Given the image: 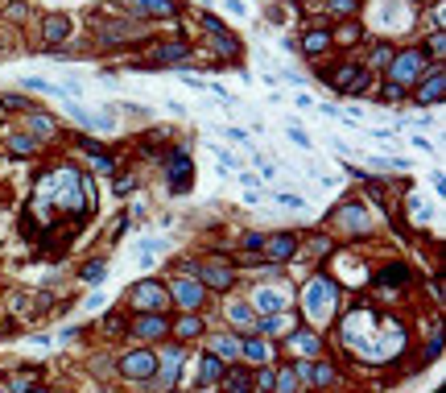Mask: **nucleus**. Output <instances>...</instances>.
Returning <instances> with one entry per match:
<instances>
[{
    "mask_svg": "<svg viewBox=\"0 0 446 393\" xmlns=\"http://www.w3.org/2000/svg\"><path fill=\"white\" fill-rule=\"evenodd\" d=\"M99 331L108 336V340H129V323H124V310L116 306V310H108L103 319H99Z\"/></svg>",
    "mask_w": 446,
    "mask_h": 393,
    "instance_id": "c9c22d12",
    "label": "nucleus"
},
{
    "mask_svg": "<svg viewBox=\"0 0 446 393\" xmlns=\"http://www.w3.org/2000/svg\"><path fill=\"white\" fill-rule=\"evenodd\" d=\"M129 340L157 348L161 340H170V315H133L129 319Z\"/></svg>",
    "mask_w": 446,
    "mask_h": 393,
    "instance_id": "4468645a",
    "label": "nucleus"
},
{
    "mask_svg": "<svg viewBox=\"0 0 446 393\" xmlns=\"http://www.w3.org/2000/svg\"><path fill=\"white\" fill-rule=\"evenodd\" d=\"M261 244H265V232H244L240 244H236V253H261Z\"/></svg>",
    "mask_w": 446,
    "mask_h": 393,
    "instance_id": "de8ad7c7",
    "label": "nucleus"
},
{
    "mask_svg": "<svg viewBox=\"0 0 446 393\" xmlns=\"http://www.w3.org/2000/svg\"><path fill=\"white\" fill-rule=\"evenodd\" d=\"M302 253V232L294 228H277V232H265V244H261V261L277 265V269H289Z\"/></svg>",
    "mask_w": 446,
    "mask_h": 393,
    "instance_id": "9d476101",
    "label": "nucleus"
},
{
    "mask_svg": "<svg viewBox=\"0 0 446 393\" xmlns=\"http://www.w3.org/2000/svg\"><path fill=\"white\" fill-rule=\"evenodd\" d=\"M289 141H294V145H302V149H310V137H306L302 129H294V125H289Z\"/></svg>",
    "mask_w": 446,
    "mask_h": 393,
    "instance_id": "603ef678",
    "label": "nucleus"
},
{
    "mask_svg": "<svg viewBox=\"0 0 446 393\" xmlns=\"http://www.w3.org/2000/svg\"><path fill=\"white\" fill-rule=\"evenodd\" d=\"M405 207H409V216H413L417 228H426V223H430V203H426L422 195H413V191H409V195H405Z\"/></svg>",
    "mask_w": 446,
    "mask_h": 393,
    "instance_id": "58836bf2",
    "label": "nucleus"
},
{
    "mask_svg": "<svg viewBox=\"0 0 446 393\" xmlns=\"http://www.w3.org/2000/svg\"><path fill=\"white\" fill-rule=\"evenodd\" d=\"M4 385H8V393L34 389V385H42V368H38V364H21V368H13V373L4 377Z\"/></svg>",
    "mask_w": 446,
    "mask_h": 393,
    "instance_id": "72a5a7b5",
    "label": "nucleus"
},
{
    "mask_svg": "<svg viewBox=\"0 0 446 393\" xmlns=\"http://www.w3.org/2000/svg\"><path fill=\"white\" fill-rule=\"evenodd\" d=\"M273 393H302V385H298V373H294V364H289V360H285V364H277Z\"/></svg>",
    "mask_w": 446,
    "mask_h": 393,
    "instance_id": "e433bc0d",
    "label": "nucleus"
},
{
    "mask_svg": "<svg viewBox=\"0 0 446 393\" xmlns=\"http://www.w3.org/2000/svg\"><path fill=\"white\" fill-rule=\"evenodd\" d=\"M4 153H8V158H17V162H29V158H38V153H42V141H34L29 132H13V137L4 141Z\"/></svg>",
    "mask_w": 446,
    "mask_h": 393,
    "instance_id": "473e14b6",
    "label": "nucleus"
},
{
    "mask_svg": "<svg viewBox=\"0 0 446 393\" xmlns=\"http://www.w3.org/2000/svg\"><path fill=\"white\" fill-rule=\"evenodd\" d=\"M166 290H170V310H178V315H203L207 303H211V294L203 290V282H194V277H170L166 282Z\"/></svg>",
    "mask_w": 446,
    "mask_h": 393,
    "instance_id": "9b49d317",
    "label": "nucleus"
},
{
    "mask_svg": "<svg viewBox=\"0 0 446 393\" xmlns=\"http://www.w3.org/2000/svg\"><path fill=\"white\" fill-rule=\"evenodd\" d=\"M326 50H331V25H326V21H306V25H302V38H298V54L310 58V62H318Z\"/></svg>",
    "mask_w": 446,
    "mask_h": 393,
    "instance_id": "4be33fe9",
    "label": "nucleus"
},
{
    "mask_svg": "<svg viewBox=\"0 0 446 393\" xmlns=\"http://www.w3.org/2000/svg\"><path fill=\"white\" fill-rule=\"evenodd\" d=\"M21 132H29V137H34V141H54V137H62V129H58V120H54V116H50V112H42V108H29V112H25V129Z\"/></svg>",
    "mask_w": 446,
    "mask_h": 393,
    "instance_id": "a878e982",
    "label": "nucleus"
},
{
    "mask_svg": "<svg viewBox=\"0 0 446 393\" xmlns=\"http://www.w3.org/2000/svg\"><path fill=\"white\" fill-rule=\"evenodd\" d=\"M0 393H8V385H4V377H0Z\"/></svg>",
    "mask_w": 446,
    "mask_h": 393,
    "instance_id": "6e6d98bb",
    "label": "nucleus"
},
{
    "mask_svg": "<svg viewBox=\"0 0 446 393\" xmlns=\"http://www.w3.org/2000/svg\"><path fill=\"white\" fill-rule=\"evenodd\" d=\"M161 182H166V195H190L194 191V158L186 149H166L161 158Z\"/></svg>",
    "mask_w": 446,
    "mask_h": 393,
    "instance_id": "1a4fd4ad",
    "label": "nucleus"
},
{
    "mask_svg": "<svg viewBox=\"0 0 446 393\" xmlns=\"http://www.w3.org/2000/svg\"><path fill=\"white\" fill-rule=\"evenodd\" d=\"M215 393H252V368H244V364H227L220 377V385Z\"/></svg>",
    "mask_w": 446,
    "mask_h": 393,
    "instance_id": "c85d7f7f",
    "label": "nucleus"
},
{
    "mask_svg": "<svg viewBox=\"0 0 446 393\" xmlns=\"http://www.w3.org/2000/svg\"><path fill=\"white\" fill-rule=\"evenodd\" d=\"M339 385H343V373H339L335 356H318V360H310L306 389H314V393H339Z\"/></svg>",
    "mask_w": 446,
    "mask_h": 393,
    "instance_id": "412c9836",
    "label": "nucleus"
},
{
    "mask_svg": "<svg viewBox=\"0 0 446 393\" xmlns=\"http://www.w3.org/2000/svg\"><path fill=\"white\" fill-rule=\"evenodd\" d=\"M203 344H207L203 352H211L223 368H227V364H240V336H231L227 327H207Z\"/></svg>",
    "mask_w": 446,
    "mask_h": 393,
    "instance_id": "aec40b11",
    "label": "nucleus"
},
{
    "mask_svg": "<svg viewBox=\"0 0 446 393\" xmlns=\"http://www.w3.org/2000/svg\"><path fill=\"white\" fill-rule=\"evenodd\" d=\"M21 88H25V91H38V95H58V88H54L50 79H42V75H25V79H21Z\"/></svg>",
    "mask_w": 446,
    "mask_h": 393,
    "instance_id": "c03bdc74",
    "label": "nucleus"
},
{
    "mask_svg": "<svg viewBox=\"0 0 446 393\" xmlns=\"http://www.w3.org/2000/svg\"><path fill=\"white\" fill-rule=\"evenodd\" d=\"M248 306H252L257 315H273V310H285V306H289V294H285V286H257L252 298H248Z\"/></svg>",
    "mask_w": 446,
    "mask_h": 393,
    "instance_id": "393cba45",
    "label": "nucleus"
},
{
    "mask_svg": "<svg viewBox=\"0 0 446 393\" xmlns=\"http://www.w3.org/2000/svg\"><path fill=\"white\" fill-rule=\"evenodd\" d=\"M203 336H207V315H178V319H170V340L182 344V348L203 344Z\"/></svg>",
    "mask_w": 446,
    "mask_h": 393,
    "instance_id": "5701e85b",
    "label": "nucleus"
},
{
    "mask_svg": "<svg viewBox=\"0 0 446 393\" xmlns=\"http://www.w3.org/2000/svg\"><path fill=\"white\" fill-rule=\"evenodd\" d=\"M25 393H54L50 385H34V389H25Z\"/></svg>",
    "mask_w": 446,
    "mask_h": 393,
    "instance_id": "5fc2aeb1",
    "label": "nucleus"
},
{
    "mask_svg": "<svg viewBox=\"0 0 446 393\" xmlns=\"http://www.w3.org/2000/svg\"><path fill=\"white\" fill-rule=\"evenodd\" d=\"M322 223H326L331 232L347 236V240H364V236H372V232H376L372 212H368V203H364V199H343V203L322 219Z\"/></svg>",
    "mask_w": 446,
    "mask_h": 393,
    "instance_id": "7ed1b4c3",
    "label": "nucleus"
},
{
    "mask_svg": "<svg viewBox=\"0 0 446 393\" xmlns=\"http://www.w3.org/2000/svg\"><path fill=\"white\" fill-rule=\"evenodd\" d=\"M273 356H277V344H268L261 336H244V340H240V364H244V368L273 364Z\"/></svg>",
    "mask_w": 446,
    "mask_h": 393,
    "instance_id": "b1692460",
    "label": "nucleus"
},
{
    "mask_svg": "<svg viewBox=\"0 0 446 393\" xmlns=\"http://www.w3.org/2000/svg\"><path fill=\"white\" fill-rule=\"evenodd\" d=\"M190 17H194V25H199L203 34H220V29H227L215 13H190Z\"/></svg>",
    "mask_w": 446,
    "mask_h": 393,
    "instance_id": "a18cd8bd",
    "label": "nucleus"
},
{
    "mask_svg": "<svg viewBox=\"0 0 446 393\" xmlns=\"http://www.w3.org/2000/svg\"><path fill=\"white\" fill-rule=\"evenodd\" d=\"M331 249H335V244H331V236H322V232H318V236L310 240V261H326V257H331Z\"/></svg>",
    "mask_w": 446,
    "mask_h": 393,
    "instance_id": "49530a36",
    "label": "nucleus"
},
{
    "mask_svg": "<svg viewBox=\"0 0 446 393\" xmlns=\"http://www.w3.org/2000/svg\"><path fill=\"white\" fill-rule=\"evenodd\" d=\"M380 104H405L409 99V91L401 88V83H393V79H380V95H376Z\"/></svg>",
    "mask_w": 446,
    "mask_h": 393,
    "instance_id": "79ce46f5",
    "label": "nucleus"
},
{
    "mask_svg": "<svg viewBox=\"0 0 446 393\" xmlns=\"http://www.w3.org/2000/svg\"><path fill=\"white\" fill-rule=\"evenodd\" d=\"M359 75H364V62H359L356 54H347V58H339V62H331V67H318V79L331 91H339V95L352 88Z\"/></svg>",
    "mask_w": 446,
    "mask_h": 393,
    "instance_id": "a211bd4d",
    "label": "nucleus"
},
{
    "mask_svg": "<svg viewBox=\"0 0 446 393\" xmlns=\"http://www.w3.org/2000/svg\"><path fill=\"white\" fill-rule=\"evenodd\" d=\"M364 38H368V29L359 25V17H352V21H335V25H331V46L352 50V46H359Z\"/></svg>",
    "mask_w": 446,
    "mask_h": 393,
    "instance_id": "c756f323",
    "label": "nucleus"
},
{
    "mask_svg": "<svg viewBox=\"0 0 446 393\" xmlns=\"http://www.w3.org/2000/svg\"><path fill=\"white\" fill-rule=\"evenodd\" d=\"M277 203L289 207V212H302V207H306V199H302V195H289V191H277Z\"/></svg>",
    "mask_w": 446,
    "mask_h": 393,
    "instance_id": "8fccbe9b",
    "label": "nucleus"
},
{
    "mask_svg": "<svg viewBox=\"0 0 446 393\" xmlns=\"http://www.w3.org/2000/svg\"><path fill=\"white\" fill-rule=\"evenodd\" d=\"M430 4H438V0H409V8H430Z\"/></svg>",
    "mask_w": 446,
    "mask_h": 393,
    "instance_id": "864d4df0",
    "label": "nucleus"
},
{
    "mask_svg": "<svg viewBox=\"0 0 446 393\" xmlns=\"http://www.w3.org/2000/svg\"><path fill=\"white\" fill-rule=\"evenodd\" d=\"M393 54H397V46L389 42V38H376V42L368 46V54H364L359 62H364V71H389Z\"/></svg>",
    "mask_w": 446,
    "mask_h": 393,
    "instance_id": "2f4dec72",
    "label": "nucleus"
},
{
    "mask_svg": "<svg viewBox=\"0 0 446 393\" xmlns=\"http://www.w3.org/2000/svg\"><path fill=\"white\" fill-rule=\"evenodd\" d=\"M38 38H42V50H45V54L62 50V46L75 38V17H71V13H45L42 25H38Z\"/></svg>",
    "mask_w": 446,
    "mask_h": 393,
    "instance_id": "dca6fc26",
    "label": "nucleus"
},
{
    "mask_svg": "<svg viewBox=\"0 0 446 393\" xmlns=\"http://www.w3.org/2000/svg\"><path fill=\"white\" fill-rule=\"evenodd\" d=\"M194 282H203V290H207V294L227 298V294L240 286V273H236V265L227 261V253H207V261H199Z\"/></svg>",
    "mask_w": 446,
    "mask_h": 393,
    "instance_id": "423d86ee",
    "label": "nucleus"
},
{
    "mask_svg": "<svg viewBox=\"0 0 446 393\" xmlns=\"http://www.w3.org/2000/svg\"><path fill=\"white\" fill-rule=\"evenodd\" d=\"M326 17L352 21V17H359V0H326Z\"/></svg>",
    "mask_w": 446,
    "mask_h": 393,
    "instance_id": "ea45409f",
    "label": "nucleus"
},
{
    "mask_svg": "<svg viewBox=\"0 0 446 393\" xmlns=\"http://www.w3.org/2000/svg\"><path fill=\"white\" fill-rule=\"evenodd\" d=\"M108 8L124 13V21H141V25H153V21H178L182 17L178 0H108Z\"/></svg>",
    "mask_w": 446,
    "mask_h": 393,
    "instance_id": "0eeeda50",
    "label": "nucleus"
},
{
    "mask_svg": "<svg viewBox=\"0 0 446 393\" xmlns=\"http://www.w3.org/2000/svg\"><path fill=\"white\" fill-rule=\"evenodd\" d=\"M430 71V58L422 54V46H405L393 54V62H389V71H384V79H393V83H401L405 91L413 88L422 75Z\"/></svg>",
    "mask_w": 446,
    "mask_h": 393,
    "instance_id": "f8f14e48",
    "label": "nucleus"
},
{
    "mask_svg": "<svg viewBox=\"0 0 446 393\" xmlns=\"http://www.w3.org/2000/svg\"><path fill=\"white\" fill-rule=\"evenodd\" d=\"M223 319H227V331L244 340V336H257V319H261V315L248 306V298L227 294V298H223Z\"/></svg>",
    "mask_w": 446,
    "mask_h": 393,
    "instance_id": "f3484780",
    "label": "nucleus"
},
{
    "mask_svg": "<svg viewBox=\"0 0 446 393\" xmlns=\"http://www.w3.org/2000/svg\"><path fill=\"white\" fill-rule=\"evenodd\" d=\"M124 310L129 315H170V290L161 277H141L124 294Z\"/></svg>",
    "mask_w": 446,
    "mask_h": 393,
    "instance_id": "39448f33",
    "label": "nucleus"
},
{
    "mask_svg": "<svg viewBox=\"0 0 446 393\" xmlns=\"http://www.w3.org/2000/svg\"><path fill=\"white\" fill-rule=\"evenodd\" d=\"M298 323H302V315H298L294 306H285V310H273V315H261V319H257V336L268 340V344H277V340H285Z\"/></svg>",
    "mask_w": 446,
    "mask_h": 393,
    "instance_id": "6ab92c4d",
    "label": "nucleus"
},
{
    "mask_svg": "<svg viewBox=\"0 0 446 393\" xmlns=\"http://www.w3.org/2000/svg\"><path fill=\"white\" fill-rule=\"evenodd\" d=\"M207 50H211L215 58H227V62H240V58H244V46H240V38H236L231 29L207 34Z\"/></svg>",
    "mask_w": 446,
    "mask_h": 393,
    "instance_id": "bb28decb",
    "label": "nucleus"
},
{
    "mask_svg": "<svg viewBox=\"0 0 446 393\" xmlns=\"http://www.w3.org/2000/svg\"><path fill=\"white\" fill-rule=\"evenodd\" d=\"M194 62V46L186 38H170V42H157L145 58L129 62L133 71H186Z\"/></svg>",
    "mask_w": 446,
    "mask_h": 393,
    "instance_id": "20e7f679",
    "label": "nucleus"
},
{
    "mask_svg": "<svg viewBox=\"0 0 446 393\" xmlns=\"http://www.w3.org/2000/svg\"><path fill=\"white\" fill-rule=\"evenodd\" d=\"M0 50H4V34H0Z\"/></svg>",
    "mask_w": 446,
    "mask_h": 393,
    "instance_id": "4d7b16f0",
    "label": "nucleus"
},
{
    "mask_svg": "<svg viewBox=\"0 0 446 393\" xmlns=\"http://www.w3.org/2000/svg\"><path fill=\"white\" fill-rule=\"evenodd\" d=\"M79 277H83L87 286H99V282L108 277V261H103V257H91V261H83V265H79Z\"/></svg>",
    "mask_w": 446,
    "mask_h": 393,
    "instance_id": "4c0bfd02",
    "label": "nucleus"
},
{
    "mask_svg": "<svg viewBox=\"0 0 446 393\" xmlns=\"http://www.w3.org/2000/svg\"><path fill=\"white\" fill-rule=\"evenodd\" d=\"M153 38V25H141V21H91V46L95 50H120V46H141Z\"/></svg>",
    "mask_w": 446,
    "mask_h": 393,
    "instance_id": "f03ea898",
    "label": "nucleus"
},
{
    "mask_svg": "<svg viewBox=\"0 0 446 393\" xmlns=\"http://www.w3.org/2000/svg\"><path fill=\"white\" fill-rule=\"evenodd\" d=\"M0 17H4V21H13V25H25V21L34 17V8H29L25 0H13V4H4V8H0Z\"/></svg>",
    "mask_w": 446,
    "mask_h": 393,
    "instance_id": "a19ab883",
    "label": "nucleus"
},
{
    "mask_svg": "<svg viewBox=\"0 0 446 393\" xmlns=\"http://www.w3.org/2000/svg\"><path fill=\"white\" fill-rule=\"evenodd\" d=\"M443 99H446V67H430L409 88V104H417V108H438Z\"/></svg>",
    "mask_w": 446,
    "mask_h": 393,
    "instance_id": "2eb2a0df",
    "label": "nucleus"
},
{
    "mask_svg": "<svg viewBox=\"0 0 446 393\" xmlns=\"http://www.w3.org/2000/svg\"><path fill=\"white\" fill-rule=\"evenodd\" d=\"M153 368H157V352L145 348V344H124V348L116 352V377L120 381H149L153 377Z\"/></svg>",
    "mask_w": 446,
    "mask_h": 393,
    "instance_id": "6e6552de",
    "label": "nucleus"
},
{
    "mask_svg": "<svg viewBox=\"0 0 446 393\" xmlns=\"http://www.w3.org/2000/svg\"><path fill=\"white\" fill-rule=\"evenodd\" d=\"M339 298H343V290H339V282H335L326 269L310 273V277L298 286V306H302L306 327H314V331L326 336V327L339 319Z\"/></svg>",
    "mask_w": 446,
    "mask_h": 393,
    "instance_id": "f257e3e1",
    "label": "nucleus"
},
{
    "mask_svg": "<svg viewBox=\"0 0 446 393\" xmlns=\"http://www.w3.org/2000/svg\"><path fill=\"white\" fill-rule=\"evenodd\" d=\"M136 191V174H116L112 178V195H120V199H129Z\"/></svg>",
    "mask_w": 446,
    "mask_h": 393,
    "instance_id": "09e8293b",
    "label": "nucleus"
},
{
    "mask_svg": "<svg viewBox=\"0 0 446 393\" xmlns=\"http://www.w3.org/2000/svg\"><path fill=\"white\" fill-rule=\"evenodd\" d=\"M220 377H223V364L211 352H199V373H194V385H190V389H215Z\"/></svg>",
    "mask_w": 446,
    "mask_h": 393,
    "instance_id": "7c9ffc66",
    "label": "nucleus"
},
{
    "mask_svg": "<svg viewBox=\"0 0 446 393\" xmlns=\"http://www.w3.org/2000/svg\"><path fill=\"white\" fill-rule=\"evenodd\" d=\"M281 348L289 352V360H318V356H326V336L314 331V327H306V323H298V327L281 340Z\"/></svg>",
    "mask_w": 446,
    "mask_h": 393,
    "instance_id": "ddd939ff",
    "label": "nucleus"
},
{
    "mask_svg": "<svg viewBox=\"0 0 446 393\" xmlns=\"http://www.w3.org/2000/svg\"><path fill=\"white\" fill-rule=\"evenodd\" d=\"M413 282V273H409V265L405 261H389V265H380L376 269V290H401V286H409Z\"/></svg>",
    "mask_w": 446,
    "mask_h": 393,
    "instance_id": "cd10ccee",
    "label": "nucleus"
},
{
    "mask_svg": "<svg viewBox=\"0 0 446 393\" xmlns=\"http://www.w3.org/2000/svg\"><path fill=\"white\" fill-rule=\"evenodd\" d=\"M34 108V99L29 95H13V91H4L0 95V112H29Z\"/></svg>",
    "mask_w": 446,
    "mask_h": 393,
    "instance_id": "37998d69",
    "label": "nucleus"
},
{
    "mask_svg": "<svg viewBox=\"0 0 446 393\" xmlns=\"http://www.w3.org/2000/svg\"><path fill=\"white\" fill-rule=\"evenodd\" d=\"M129 223H133V219H129V216H116V219H112V232H108V240L116 244V240H120V236L129 232Z\"/></svg>",
    "mask_w": 446,
    "mask_h": 393,
    "instance_id": "3c124183",
    "label": "nucleus"
},
{
    "mask_svg": "<svg viewBox=\"0 0 446 393\" xmlns=\"http://www.w3.org/2000/svg\"><path fill=\"white\" fill-rule=\"evenodd\" d=\"M166 141H170V129H149L141 141H136V153L161 162V158H166Z\"/></svg>",
    "mask_w": 446,
    "mask_h": 393,
    "instance_id": "f704fd0d",
    "label": "nucleus"
}]
</instances>
